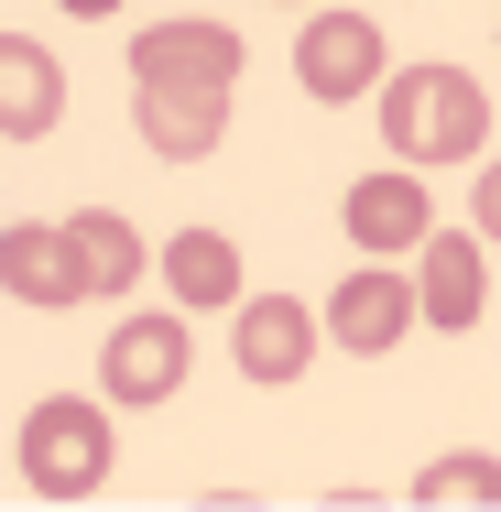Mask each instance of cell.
<instances>
[{
	"label": "cell",
	"instance_id": "obj_5",
	"mask_svg": "<svg viewBox=\"0 0 501 512\" xmlns=\"http://www.w3.org/2000/svg\"><path fill=\"white\" fill-rule=\"evenodd\" d=\"M131 88H240V33L229 22H142Z\"/></svg>",
	"mask_w": 501,
	"mask_h": 512
},
{
	"label": "cell",
	"instance_id": "obj_6",
	"mask_svg": "<svg viewBox=\"0 0 501 512\" xmlns=\"http://www.w3.org/2000/svg\"><path fill=\"white\" fill-rule=\"evenodd\" d=\"M0 295L11 306H88V273H77V251H66V229H44V218H11L0 229Z\"/></svg>",
	"mask_w": 501,
	"mask_h": 512
},
{
	"label": "cell",
	"instance_id": "obj_13",
	"mask_svg": "<svg viewBox=\"0 0 501 512\" xmlns=\"http://www.w3.org/2000/svg\"><path fill=\"white\" fill-rule=\"evenodd\" d=\"M153 273L175 284V316L240 306V240H229V229H175V240L153 251Z\"/></svg>",
	"mask_w": 501,
	"mask_h": 512
},
{
	"label": "cell",
	"instance_id": "obj_12",
	"mask_svg": "<svg viewBox=\"0 0 501 512\" xmlns=\"http://www.w3.org/2000/svg\"><path fill=\"white\" fill-rule=\"evenodd\" d=\"M240 371L251 382H295L305 360H316V316L295 306V295H240Z\"/></svg>",
	"mask_w": 501,
	"mask_h": 512
},
{
	"label": "cell",
	"instance_id": "obj_8",
	"mask_svg": "<svg viewBox=\"0 0 501 512\" xmlns=\"http://www.w3.org/2000/svg\"><path fill=\"white\" fill-rule=\"evenodd\" d=\"M403 327H414V284H403L393 262H349V284L327 295V338L371 360V349H393Z\"/></svg>",
	"mask_w": 501,
	"mask_h": 512
},
{
	"label": "cell",
	"instance_id": "obj_2",
	"mask_svg": "<svg viewBox=\"0 0 501 512\" xmlns=\"http://www.w3.org/2000/svg\"><path fill=\"white\" fill-rule=\"evenodd\" d=\"M109 458H120V436H109V404H88V393H44L22 414V491L33 502H88Z\"/></svg>",
	"mask_w": 501,
	"mask_h": 512
},
{
	"label": "cell",
	"instance_id": "obj_4",
	"mask_svg": "<svg viewBox=\"0 0 501 512\" xmlns=\"http://www.w3.org/2000/svg\"><path fill=\"white\" fill-rule=\"evenodd\" d=\"M186 360H197L186 316H120L109 349H99V393L109 404H175L186 393Z\"/></svg>",
	"mask_w": 501,
	"mask_h": 512
},
{
	"label": "cell",
	"instance_id": "obj_9",
	"mask_svg": "<svg viewBox=\"0 0 501 512\" xmlns=\"http://www.w3.org/2000/svg\"><path fill=\"white\" fill-rule=\"evenodd\" d=\"M338 218H349L360 262H393V251H414V240L436 229V197H425V175H360Z\"/></svg>",
	"mask_w": 501,
	"mask_h": 512
},
{
	"label": "cell",
	"instance_id": "obj_16",
	"mask_svg": "<svg viewBox=\"0 0 501 512\" xmlns=\"http://www.w3.org/2000/svg\"><path fill=\"white\" fill-rule=\"evenodd\" d=\"M55 11H66V22H109L120 0H55Z\"/></svg>",
	"mask_w": 501,
	"mask_h": 512
},
{
	"label": "cell",
	"instance_id": "obj_14",
	"mask_svg": "<svg viewBox=\"0 0 501 512\" xmlns=\"http://www.w3.org/2000/svg\"><path fill=\"white\" fill-rule=\"evenodd\" d=\"M66 229V251H77V273H88V295H131L153 262H142V229L120 218V207H77V218H55Z\"/></svg>",
	"mask_w": 501,
	"mask_h": 512
},
{
	"label": "cell",
	"instance_id": "obj_11",
	"mask_svg": "<svg viewBox=\"0 0 501 512\" xmlns=\"http://www.w3.org/2000/svg\"><path fill=\"white\" fill-rule=\"evenodd\" d=\"M66 120V66L33 33H0V142H44Z\"/></svg>",
	"mask_w": 501,
	"mask_h": 512
},
{
	"label": "cell",
	"instance_id": "obj_7",
	"mask_svg": "<svg viewBox=\"0 0 501 512\" xmlns=\"http://www.w3.org/2000/svg\"><path fill=\"white\" fill-rule=\"evenodd\" d=\"M414 316H436V327H480V306H491V262H480V229H425L414 240Z\"/></svg>",
	"mask_w": 501,
	"mask_h": 512
},
{
	"label": "cell",
	"instance_id": "obj_15",
	"mask_svg": "<svg viewBox=\"0 0 501 512\" xmlns=\"http://www.w3.org/2000/svg\"><path fill=\"white\" fill-rule=\"evenodd\" d=\"M414 502H491V458H436L414 480Z\"/></svg>",
	"mask_w": 501,
	"mask_h": 512
},
{
	"label": "cell",
	"instance_id": "obj_3",
	"mask_svg": "<svg viewBox=\"0 0 501 512\" xmlns=\"http://www.w3.org/2000/svg\"><path fill=\"white\" fill-rule=\"evenodd\" d=\"M382 22L371 11H305V33H295V77H305V99L316 109H349L360 88H382Z\"/></svg>",
	"mask_w": 501,
	"mask_h": 512
},
{
	"label": "cell",
	"instance_id": "obj_1",
	"mask_svg": "<svg viewBox=\"0 0 501 512\" xmlns=\"http://www.w3.org/2000/svg\"><path fill=\"white\" fill-rule=\"evenodd\" d=\"M382 142H393L403 164H469L480 142H491V88L469 77V66H382Z\"/></svg>",
	"mask_w": 501,
	"mask_h": 512
},
{
	"label": "cell",
	"instance_id": "obj_10",
	"mask_svg": "<svg viewBox=\"0 0 501 512\" xmlns=\"http://www.w3.org/2000/svg\"><path fill=\"white\" fill-rule=\"evenodd\" d=\"M131 120L164 164H207L229 131V88H131Z\"/></svg>",
	"mask_w": 501,
	"mask_h": 512
}]
</instances>
